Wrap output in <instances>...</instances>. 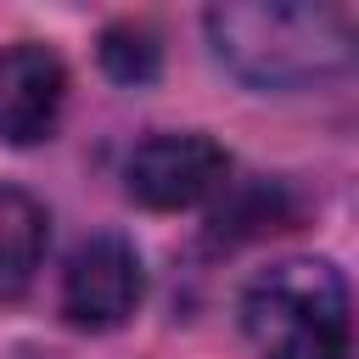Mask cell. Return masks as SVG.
Here are the masks:
<instances>
[{"instance_id": "obj_1", "label": "cell", "mask_w": 359, "mask_h": 359, "mask_svg": "<svg viewBox=\"0 0 359 359\" xmlns=\"http://www.w3.org/2000/svg\"><path fill=\"white\" fill-rule=\"evenodd\" d=\"M202 28L219 67L264 95H292L342 79L359 45L353 11L331 0H230L213 6Z\"/></svg>"}, {"instance_id": "obj_2", "label": "cell", "mask_w": 359, "mask_h": 359, "mask_svg": "<svg viewBox=\"0 0 359 359\" xmlns=\"http://www.w3.org/2000/svg\"><path fill=\"white\" fill-rule=\"evenodd\" d=\"M241 331L264 359H348L353 297L337 264L280 258L241 292Z\"/></svg>"}, {"instance_id": "obj_3", "label": "cell", "mask_w": 359, "mask_h": 359, "mask_svg": "<svg viewBox=\"0 0 359 359\" xmlns=\"http://www.w3.org/2000/svg\"><path fill=\"white\" fill-rule=\"evenodd\" d=\"M123 191L151 213L202 208L230 191V151L202 129H157L123 157Z\"/></svg>"}, {"instance_id": "obj_4", "label": "cell", "mask_w": 359, "mask_h": 359, "mask_svg": "<svg viewBox=\"0 0 359 359\" xmlns=\"http://www.w3.org/2000/svg\"><path fill=\"white\" fill-rule=\"evenodd\" d=\"M146 297V264L129 236L95 230L62 264V314L79 331H118Z\"/></svg>"}, {"instance_id": "obj_5", "label": "cell", "mask_w": 359, "mask_h": 359, "mask_svg": "<svg viewBox=\"0 0 359 359\" xmlns=\"http://www.w3.org/2000/svg\"><path fill=\"white\" fill-rule=\"evenodd\" d=\"M67 107V67L56 50L22 39L0 50V140L34 146L50 140Z\"/></svg>"}, {"instance_id": "obj_6", "label": "cell", "mask_w": 359, "mask_h": 359, "mask_svg": "<svg viewBox=\"0 0 359 359\" xmlns=\"http://www.w3.org/2000/svg\"><path fill=\"white\" fill-rule=\"evenodd\" d=\"M50 213L22 185H0V297H22L45 264Z\"/></svg>"}, {"instance_id": "obj_7", "label": "cell", "mask_w": 359, "mask_h": 359, "mask_svg": "<svg viewBox=\"0 0 359 359\" xmlns=\"http://www.w3.org/2000/svg\"><path fill=\"white\" fill-rule=\"evenodd\" d=\"M95 56H101V73H107L112 84H151L157 67H163V39H157L151 22L123 17V22H107V28H101Z\"/></svg>"}]
</instances>
